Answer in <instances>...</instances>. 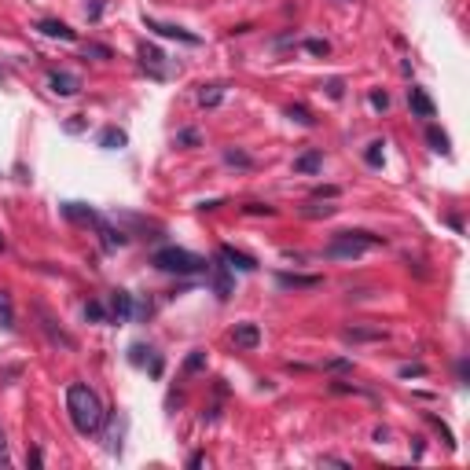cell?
Masks as SVG:
<instances>
[{"label":"cell","instance_id":"ffe728a7","mask_svg":"<svg viewBox=\"0 0 470 470\" xmlns=\"http://www.w3.org/2000/svg\"><path fill=\"white\" fill-rule=\"evenodd\" d=\"M224 162H228V166H243V169L254 166V159H250L247 151H239V147H228V151H224Z\"/></svg>","mask_w":470,"mask_h":470},{"label":"cell","instance_id":"8992f818","mask_svg":"<svg viewBox=\"0 0 470 470\" xmlns=\"http://www.w3.org/2000/svg\"><path fill=\"white\" fill-rule=\"evenodd\" d=\"M48 85H52L55 96H78L81 92V78L78 74H66V70H55V74L48 78Z\"/></svg>","mask_w":470,"mask_h":470},{"label":"cell","instance_id":"d6a6232c","mask_svg":"<svg viewBox=\"0 0 470 470\" xmlns=\"http://www.w3.org/2000/svg\"><path fill=\"white\" fill-rule=\"evenodd\" d=\"M327 96H331V99H342V81H327Z\"/></svg>","mask_w":470,"mask_h":470},{"label":"cell","instance_id":"8fae6325","mask_svg":"<svg viewBox=\"0 0 470 470\" xmlns=\"http://www.w3.org/2000/svg\"><path fill=\"white\" fill-rule=\"evenodd\" d=\"M210 276H213V291H217V298H228V294H232V276H228V265H224V261L213 265Z\"/></svg>","mask_w":470,"mask_h":470},{"label":"cell","instance_id":"d590c367","mask_svg":"<svg viewBox=\"0 0 470 470\" xmlns=\"http://www.w3.org/2000/svg\"><path fill=\"white\" fill-rule=\"evenodd\" d=\"M203 463H206V455H203V452H195L191 460H188V467H203Z\"/></svg>","mask_w":470,"mask_h":470},{"label":"cell","instance_id":"6da1fadb","mask_svg":"<svg viewBox=\"0 0 470 470\" xmlns=\"http://www.w3.org/2000/svg\"><path fill=\"white\" fill-rule=\"evenodd\" d=\"M66 411H70V423H74V430L78 434H96L99 426H103L107 419V411L103 404H99V397L92 386H85V382H74V386L66 390Z\"/></svg>","mask_w":470,"mask_h":470},{"label":"cell","instance_id":"5b68a950","mask_svg":"<svg viewBox=\"0 0 470 470\" xmlns=\"http://www.w3.org/2000/svg\"><path fill=\"white\" fill-rule=\"evenodd\" d=\"M144 26H147V30H154V34H162V37H177V41H184V45H198V37H195V34H188V30H184V26L154 22L151 15H144Z\"/></svg>","mask_w":470,"mask_h":470},{"label":"cell","instance_id":"2e32d148","mask_svg":"<svg viewBox=\"0 0 470 470\" xmlns=\"http://www.w3.org/2000/svg\"><path fill=\"white\" fill-rule=\"evenodd\" d=\"M140 59H144V66H154V74L162 78V63H166V55H162L159 48H154V45H144V48H140Z\"/></svg>","mask_w":470,"mask_h":470},{"label":"cell","instance_id":"83f0119b","mask_svg":"<svg viewBox=\"0 0 470 470\" xmlns=\"http://www.w3.org/2000/svg\"><path fill=\"white\" fill-rule=\"evenodd\" d=\"M129 360H133L136 367H140V364H147V360H151V349H144V346H133V357H129Z\"/></svg>","mask_w":470,"mask_h":470},{"label":"cell","instance_id":"ba28073f","mask_svg":"<svg viewBox=\"0 0 470 470\" xmlns=\"http://www.w3.org/2000/svg\"><path fill=\"white\" fill-rule=\"evenodd\" d=\"M37 30L45 34V37H59V41H78V34L70 30L66 22H59V19H41V22H37Z\"/></svg>","mask_w":470,"mask_h":470},{"label":"cell","instance_id":"484cf974","mask_svg":"<svg viewBox=\"0 0 470 470\" xmlns=\"http://www.w3.org/2000/svg\"><path fill=\"white\" fill-rule=\"evenodd\" d=\"M85 55H92V59H110V48L107 45H85Z\"/></svg>","mask_w":470,"mask_h":470},{"label":"cell","instance_id":"f1b7e54d","mask_svg":"<svg viewBox=\"0 0 470 470\" xmlns=\"http://www.w3.org/2000/svg\"><path fill=\"white\" fill-rule=\"evenodd\" d=\"M372 107H375V110H386V107H390V96H386V92H372Z\"/></svg>","mask_w":470,"mask_h":470},{"label":"cell","instance_id":"1f68e13d","mask_svg":"<svg viewBox=\"0 0 470 470\" xmlns=\"http://www.w3.org/2000/svg\"><path fill=\"white\" fill-rule=\"evenodd\" d=\"M247 213H265V217H272L276 210H272V206H261V203H250V206H247Z\"/></svg>","mask_w":470,"mask_h":470},{"label":"cell","instance_id":"44dd1931","mask_svg":"<svg viewBox=\"0 0 470 470\" xmlns=\"http://www.w3.org/2000/svg\"><path fill=\"white\" fill-rule=\"evenodd\" d=\"M426 140H430V147H434V151H441V154L448 151V133H441L437 125H430V129H426Z\"/></svg>","mask_w":470,"mask_h":470},{"label":"cell","instance_id":"52a82bcc","mask_svg":"<svg viewBox=\"0 0 470 470\" xmlns=\"http://www.w3.org/2000/svg\"><path fill=\"white\" fill-rule=\"evenodd\" d=\"M232 342L239 349H258L261 346V327L258 323H239L232 331Z\"/></svg>","mask_w":470,"mask_h":470},{"label":"cell","instance_id":"277c9868","mask_svg":"<svg viewBox=\"0 0 470 470\" xmlns=\"http://www.w3.org/2000/svg\"><path fill=\"white\" fill-rule=\"evenodd\" d=\"M217 258H221L228 268H239V272H254V268H258V261H254L250 254L235 250V247H221V250H217Z\"/></svg>","mask_w":470,"mask_h":470},{"label":"cell","instance_id":"4dcf8cb0","mask_svg":"<svg viewBox=\"0 0 470 470\" xmlns=\"http://www.w3.org/2000/svg\"><path fill=\"white\" fill-rule=\"evenodd\" d=\"M411 375H423V364H404L401 367V379H411Z\"/></svg>","mask_w":470,"mask_h":470},{"label":"cell","instance_id":"f35d334b","mask_svg":"<svg viewBox=\"0 0 470 470\" xmlns=\"http://www.w3.org/2000/svg\"><path fill=\"white\" fill-rule=\"evenodd\" d=\"M0 250H4V235H0Z\"/></svg>","mask_w":470,"mask_h":470},{"label":"cell","instance_id":"ac0fdd59","mask_svg":"<svg viewBox=\"0 0 470 470\" xmlns=\"http://www.w3.org/2000/svg\"><path fill=\"white\" fill-rule=\"evenodd\" d=\"M221 99H224L221 85H203V89H198V103H203V107H217Z\"/></svg>","mask_w":470,"mask_h":470},{"label":"cell","instance_id":"7402d4cb","mask_svg":"<svg viewBox=\"0 0 470 470\" xmlns=\"http://www.w3.org/2000/svg\"><path fill=\"white\" fill-rule=\"evenodd\" d=\"M382 147H386V144H379V140H375V144H367L364 162H367V166H382V159H386V151H382Z\"/></svg>","mask_w":470,"mask_h":470},{"label":"cell","instance_id":"4fadbf2b","mask_svg":"<svg viewBox=\"0 0 470 470\" xmlns=\"http://www.w3.org/2000/svg\"><path fill=\"white\" fill-rule=\"evenodd\" d=\"M125 140H129V136H125L122 129H114V125H110V129H103V133H99V147H103V151H118V147H125Z\"/></svg>","mask_w":470,"mask_h":470},{"label":"cell","instance_id":"d4e9b609","mask_svg":"<svg viewBox=\"0 0 470 470\" xmlns=\"http://www.w3.org/2000/svg\"><path fill=\"white\" fill-rule=\"evenodd\" d=\"M305 52H312V55H327V52H331V45H327V41H320V37H309V41H305Z\"/></svg>","mask_w":470,"mask_h":470},{"label":"cell","instance_id":"e0dca14e","mask_svg":"<svg viewBox=\"0 0 470 470\" xmlns=\"http://www.w3.org/2000/svg\"><path fill=\"white\" fill-rule=\"evenodd\" d=\"M0 327H4V331L15 327V309H11V294L8 291H0Z\"/></svg>","mask_w":470,"mask_h":470},{"label":"cell","instance_id":"7a4b0ae2","mask_svg":"<svg viewBox=\"0 0 470 470\" xmlns=\"http://www.w3.org/2000/svg\"><path fill=\"white\" fill-rule=\"evenodd\" d=\"M151 265L159 268V272H173V276H198V272H210L206 258H198V254L184 250V247H166L151 258Z\"/></svg>","mask_w":470,"mask_h":470},{"label":"cell","instance_id":"4316f807","mask_svg":"<svg viewBox=\"0 0 470 470\" xmlns=\"http://www.w3.org/2000/svg\"><path fill=\"white\" fill-rule=\"evenodd\" d=\"M177 144H184V147H195V144H198V133H195V129H184V133H177Z\"/></svg>","mask_w":470,"mask_h":470},{"label":"cell","instance_id":"3957f363","mask_svg":"<svg viewBox=\"0 0 470 470\" xmlns=\"http://www.w3.org/2000/svg\"><path fill=\"white\" fill-rule=\"evenodd\" d=\"M386 239L382 235H372V232H338L331 243H327V258H346V261H353V258H360L364 250H372V247H382Z\"/></svg>","mask_w":470,"mask_h":470},{"label":"cell","instance_id":"9a60e30c","mask_svg":"<svg viewBox=\"0 0 470 470\" xmlns=\"http://www.w3.org/2000/svg\"><path fill=\"white\" fill-rule=\"evenodd\" d=\"M63 213H66V217H70V221H85V224H99V217H96V213H92V210H85L81 203H66V206H63Z\"/></svg>","mask_w":470,"mask_h":470},{"label":"cell","instance_id":"5bb4252c","mask_svg":"<svg viewBox=\"0 0 470 470\" xmlns=\"http://www.w3.org/2000/svg\"><path fill=\"white\" fill-rule=\"evenodd\" d=\"M320 166H323V154L309 151V154H302V159H294V173H316Z\"/></svg>","mask_w":470,"mask_h":470},{"label":"cell","instance_id":"7c38bea8","mask_svg":"<svg viewBox=\"0 0 470 470\" xmlns=\"http://www.w3.org/2000/svg\"><path fill=\"white\" fill-rule=\"evenodd\" d=\"M320 276H291V272H279V287H302V291H309V287H320Z\"/></svg>","mask_w":470,"mask_h":470},{"label":"cell","instance_id":"9c48e42d","mask_svg":"<svg viewBox=\"0 0 470 470\" xmlns=\"http://www.w3.org/2000/svg\"><path fill=\"white\" fill-rule=\"evenodd\" d=\"M110 312H114V320H133V294L114 291L110 294Z\"/></svg>","mask_w":470,"mask_h":470},{"label":"cell","instance_id":"e575fe53","mask_svg":"<svg viewBox=\"0 0 470 470\" xmlns=\"http://www.w3.org/2000/svg\"><path fill=\"white\" fill-rule=\"evenodd\" d=\"M0 467H8V441H4V430H0Z\"/></svg>","mask_w":470,"mask_h":470},{"label":"cell","instance_id":"74e56055","mask_svg":"<svg viewBox=\"0 0 470 470\" xmlns=\"http://www.w3.org/2000/svg\"><path fill=\"white\" fill-rule=\"evenodd\" d=\"M26 463H30V467H41V452H37V448H34V452H30V455H26Z\"/></svg>","mask_w":470,"mask_h":470},{"label":"cell","instance_id":"cb8c5ba5","mask_svg":"<svg viewBox=\"0 0 470 470\" xmlns=\"http://www.w3.org/2000/svg\"><path fill=\"white\" fill-rule=\"evenodd\" d=\"M85 316H89L92 323H103L107 320V309L99 305V302H89V305H85Z\"/></svg>","mask_w":470,"mask_h":470},{"label":"cell","instance_id":"836d02e7","mask_svg":"<svg viewBox=\"0 0 470 470\" xmlns=\"http://www.w3.org/2000/svg\"><path fill=\"white\" fill-rule=\"evenodd\" d=\"M327 367H331V372H353V364H349V360H331Z\"/></svg>","mask_w":470,"mask_h":470},{"label":"cell","instance_id":"8d00e7d4","mask_svg":"<svg viewBox=\"0 0 470 470\" xmlns=\"http://www.w3.org/2000/svg\"><path fill=\"white\" fill-rule=\"evenodd\" d=\"M323 195H327V198H335V195H338V188H316V198H323Z\"/></svg>","mask_w":470,"mask_h":470},{"label":"cell","instance_id":"f546056e","mask_svg":"<svg viewBox=\"0 0 470 470\" xmlns=\"http://www.w3.org/2000/svg\"><path fill=\"white\" fill-rule=\"evenodd\" d=\"M203 364H206V357H203V353H191V357H188V372H198Z\"/></svg>","mask_w":470,"mask_h":470},{"label":"cell","instance_id":"603a6c76","mask_svg":"<svg viewBox=\"0 0 470 470\" xmlns=\"http://www.w3.org/2000/svg\"><path fill=\"white\" fill-rule=\"evenodd\" d=\"M287 118L291 122H298V125H316V118L305 110V107H287Z\"/></svg>","mask_w":470,"mask_h":470},{"label":"cell","instance_id":"d6986e66","mask_svg":"<svg viewBox=\"0 0 470 470\" xmlns=\"http://www.w3.org/2000/svg\"><path fill=\"white\" fill-rule=\"evenodd\" d=\"M346 338L372 342V338H386V331H382V327H346Z\"/></svg>","mask_w":470,"mask_h":470},{"label":"cell","instance_id":"30bf717a","mask_svg":"<svg viewBox=\"0 0 470 470\" xmlns=\"http://www.w3.org/2000/svg\"><path fill=\"white\" fill-rule=\"evenodd\" d=\"M408 107L416 110L419 118H434V99L426 96L423 89H411V92H408Z\"/></svg>","mask_w":470,"mask_h":470}]
</instances>
